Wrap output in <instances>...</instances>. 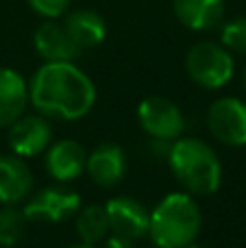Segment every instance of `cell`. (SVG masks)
<instances>
[{
	"instance_id": "cell-7",
	"label": "cell",
	"mask_w": 246,
	"mask_h": 248,
	"mask_svg": "<svg viewBox=\"0 0 246 248\" xmlns=\"http://www.w3.org/2000/svg\"><path fill=\"white\" fill-rule=\"evenodd\" d=\"M138 122L151 140L174 141L185 131V120L177 103L164 96H148L138 105Z\"/></svg>"
},
{
	"instance_id": "cell-18",
	"label": "cell",
	"mask_w": 246,
	"mask_h": 248,
	"mask_svg": "<svg viewBox=\"0 0 246 248\" xmlns=\"http://www.w3.org/2000/svg\"><path fill=\"white\" fill-rule=\"evenodd\" d=\"M26 216L22 207L17 205H2L0 207V246L11 248L17 246L24 237Z\"/></svg>"
},
{
	"instance_id": "cell-11",
	"label": "cell",
	"mask_w": 246,
	"mask_h": 248,
	"mask_svg": "<svg viewBox=\"0 0 246 248\" xmlns=\"http://www.w3.org/2000/svg\"><path fill=\"white\" fill-rule=\"evenodd\" d=\"M33 46L44 61H74L83 52L65 31L63 22L57 20H46L35 29Z\"/></svg>"
},
{
	"instance_id": "cell-21",
	"label": "cell",
	"mask_w": 246,
	"mask_h": 248,
	"mask_svg": "<svg viewBox=\"0 0 246 248\" xmlns=\"http://www.w3.org/2000/svg\"><path fill=\"white\" fill-rule=\"evenodd\" d=\"M103 242H105V248H138V240H131L126 235H118V233H109Z\"/></svg>"
},
{
	"instance_id": "cell-16",
	"label": "cell",
	"mask_w": 246,
	"mask_h": 248,
	"mask_svg": "<svg viewBox=\"0 0 246 248\" xmlns=\"http://www.w3.org/2000/svg\"><path fill=\"white\" fill-rule=\"evenodd\" d=\"M63 26L81 50L100 46L107 37V22L98 11H92V9L65 11Z\"/></svg>"
},
{
	"instance_id": "cell-13",
	"label": "cell",
	"mask_w": 246,
	"mask_h": 248,
	"mask_svg": "<svg viewBox=\"0 0 246 248\" xmlns=\"http://www.w3.org/2000/svg\"><path fill=\"white\" fill-rule=\"evenodd\" d=\"M33 172L17 155H0V205H20L33 194Z\"/></svg>"
},
{
	"instance_id": "cell-12",
	"label": "cell",
	"mask_w": 246,
	"mask_h": 248,
	"mask_svg": "<svg viewBox=\"0 0 246 248\" xmlns=\"http://www.w3.org/2000/svg\"><path fill=\"white\" fill-rule=\"evenodd\" d=\"M87 150L74 140L52 141L46 150V172L59 183H70L85 172Z\"/></svg>"
},
{
	"instance_id": "cell-1",
	"label": "cell",
	"mask_w": 246,
	"mask_h": 248,
	"mask_svg": "<svg viewBox=\"0 0 246 248\" xmlns=\"http://www.w3.org/2000/svg\"><path fill=\"white\" fill-rule=\"evenodd\" d=\"M35 111L57 120H81L96 105V85L74 61H44L29 81Z\"/></svg>"
},
{
	"instance_id": "cell-14",
	"label": "cell",
	"mask_w": 246,
	"mask_h": 248,
	"mask_svg": "<svg viewBox=\"0 0 246 248\" xmlns=\"http://www.w3.org/2000/svg\"><path fill=\"white\" fill-rule=\"evenodd\" d=\"M29 105V81L15 70L0 68V131L24 116Z\"/></svg>"
},
{
	"instance_id": "cell-4",
	"label": "cell",
	"mask_w": 246,
	"mask_h": 248,
	"mask_svg": "<svg viewBox=\"0 0 246 248\" xmlns=\"http://www.w3.org/2000/svg\"><path fill=\"white\" fill-rule=\"evenodd\" d=\"M185 72L203 90H220L233 78L235 61L229 48L203 39L196 42L185 55Z\"/></svg>"
},
{
	"instance_id": "cell-9",
	"label": "cell",
	"mask_w": 246,
	"mask_h": 248,
	"mask_svg": "<svg viewBox=\"0 0 246 248\" xmlns=\"http://www.w3.org/2000/svg\"><path fill=\"white\" fill-rule=\"evenodd\" d=\"M126 153L122 146L105 141L98 144L92 153H87L85 172L90 174L92 183H96L103 189H111L120 185V181L126 174Z\"/></svg>"
},
{
	"instance_id": "cell-20",
	"label": "cell",
	"mask_w": 246,
	"mask_h": 248,
	"mask_svg": "<svg viewBox=\"0 0 246 248\" xmlns=\"http://www.w3.org/2000/svg\"><path fill=\"white\" fill-rule=\"evenodd\" d=\"M26 2L37 16L46 20H57L70 9V0H26Z\"/></svg>"
},
{
	"instance_id": "cell-3",
	"label": "cell",
	"mask_w": 246,
	"mask_h": 248,
	"mask_svg": "<svg viewBox=\"0 0 246 248\" xmlns=\"http://www.w3.org/2000/svg\"><path fill=\"white\" fill-rule=\"evenodd\" d=\"M203 227L199 202L187 192H170L148 218V237L157 248H183L196 242Z\"/></svg>"
},
{
	"instance_id": "cell-5",
	"label": "cell",
	"mask_w": 246,
	"mask_h": 248,
	"mask_svg": "<svg viewBox=\"0 0 246 248\" xmlns=\"http://www.w3.org/2000/svg\"><path fill=\"white\" fill-rule=\"evenodd\" d=\"M81 209V196L63 185H48L33 192L22 205L26 222L59 224L77 216Z\"/></svg>"
},
{
	"instance_id": "cell-6",
	"label": "cell",
	"mask_w": 246,
	"mask_h": 248,
	"mask_svg": "<svg viewBox=\"0 0 246 248\" xmlns=\"http://www.w3.org/2000/svg\"><path fill=\"white\" fill-rule=\"evenodd\" d=\"M207 131L225 146H246V103L235 96L216 98L205 113Z\"/></svg>"
},
{
	"instance_id": "cell-23",
	"label": "cell",
	"mask_w": 246,
	"mask_h": 248,
	"mask_svg": "<svg viewBox=\"0 0 246 248\" xmlns=\"http://www.w3.org/2000/svg\"><path fill=\"white\" fill-rule=\"evenodd\" d=\"M183 248H205V246H199L196 242H192V244H187V246H183Z\"/></svg>"
},
{
	"instance_id": "cell-22",
	"label": "cell",
	"mask_w": 246,
	"mask_h": 248,
	"mask_svg": "<svg viewBox=\"0 0 246 248\" xmlns=\"http://www.w3.org/2000/svg\"><path fill=\"white\" fill-rule=\"evenodd\" d=\"M68 248H96L94 244H83V242H81V244H74V246H68Z\"/></svg>"
},
{
	"instance_id": "cell-25",
	"label": "cell",
	"mask_w": 246,
	"mask_h": 248,
	"mask_svg": "<svg viewBox=\"0 0 246 248\" xmlns=\"http://www.w3.org/2000/svg\"><path fill=\"white\" fill-rule=\"evenodd\" d=\"M155 248H157V246H155Z\"/></svg>"
},
{
	"instance_id": "cell-2",
	"label": "cell",
	"mask_w": 246,
	"mask_h": 248,
	"mask_svg": "<svg viewBox=\"0 0 246 248\" xmlns=\"http://www.w3.org/2000/svg\"><path fill=\"white\" fill-rule=\"evenodd\" d=\"M168 166L181 187L192 196H209L222 183V163L218 153L199 137H177L170 144Z\"/></svg>"
},
{
	"instance_id": "cell-24",
	"label": "cell",
	"mask_w": 246,
	"mask_h": 248,
	"mask_svg": "<svg viewBox=\"0 0 246 248\" xmlns=\"http://www.w3.org/2000/svg\"><path fill=\"white\" fill-rule=\"evenodd\" d=\"M242 81H244V90H246V68H244V74H242Z\"/></svg>"
},
{
	"instance_id": "cell-8",
	"label": "cell",
	"mask_w": 246,
	"mask_h": 248,
	"mask_svg": "<svg viewBox=\"0 0 246 248\" xmlns=\"http://www.w3.org/2000/svg\"><path fill=\"white\" fill-rule=\"evenodd\" d=\"M7 141L17 157H37L52 144V128L42 113H24L7 128Z\"/></svg>"
},
{
	"instance_id": "cell-19",
	"label": "cell",
	"mask_w": 246,
	"mask_h": 248,
	"mask_svg": "<svg viewBox=\"0 0 246 248\" xmlns=\"http://www.w3.org/2000/svg\"><path fill=\"white\" fill-rule=\"evenodd\" d=\"M220 44L231 52L246 55V16L225 22L220 29Z\"/></svg>"
},
{
	"instance_id": "cell-17",
	"label": "cell",
	"mask_w": 246,
	"mask_h": 248,
	"mask_svg": "<svg viewBox=\"0 0 246 248\" xmlns=\"http://www.w3.org/2000/svg\"><path fill=\"white\" fill-rule=\"evenodd\" d=\"M74 229L83 244H100L109 235V218L105 205H87L81 207L74 216Z\"/></svg>"
},
{
	"instance_id": "cell-15",
	"label": "cell",
	"mask_w": 246,
	"mask_h": 248,
	"mask_svg": "<svg viewBox=\"0 0 246 248\" xmlns=\"http://www.w3.org/2000/svg\"><path fill=\"white\" fill-rule=\"evenodd\" d=\"M177 20L190 31H212L222 24L225 0H172Z\"/></svg>"
},
{
	"instance_id": "cell-10",
	"label": "cell",
	"mask_w": 246,
	"mask_h": 248,
	"mask_svg": "<svg viewBox=\"0 0 246 248\" xmlns=\"http://www.w3.org/2000/svg\"><path fill=\"white\" fill-rule=\"evenodd\" d=\"M109 218V231L126 235L131 240H142L148 235V218L151 211L133 196H116L105 205Z\"/></svg>"
}]
</instances>
